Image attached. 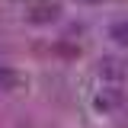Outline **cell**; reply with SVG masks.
<instances>
[{"label":"cell","instance_id":"2","mask_svg":"<svg viewBox=\"0 0 128 128\" xmlns=\"http://www.w3.org/2000/svg\"><path fill=\"white\" fill-rule=\"evenodd\" d=\"M122 64L115 61V58H102L99 61V77H112V80H122Z\"/></svg>","mask_w":128,"mask_h":128},{"label":"cell","instance_id":"4","mask_svg":"<svg viewBox=\"0 0 128 128\" xmlns=\"http://www.w3.org/2000/svg\"><path fill=\"white\" fill-rule=\"evenodd\" d=\"M80 3H102V0H80Z\"/></svg>","mask_w":128,"mask_h":128},{"label":"cell","instance_id":"1","mask_svg":"<svg viewBox=\"0 0 128 128\" xmlns=\"http://www.w3.org/2000/svg\"><path fill=\"white\" fill-rule=\"evenodd\" d=\"M58 16H61V3L58 0H35V3H29V10H26V19L35 22V26L54 22Z\"/></svg>","mask_w":128,"mask_h":128},{"label":"cell","instance_id":"3","mask_svg":"<svg viewBox=\"0 0 128 128\" xmlns=\"http://www.w3.org/2000/svg\"><path fill=\"white\" fill-rule=\"evenodd\" d=\"M109 38L128 48V19H118V22H112V26H109Z\"/></svg>","mask_w":128,"mask_h":128}]
</instances>
